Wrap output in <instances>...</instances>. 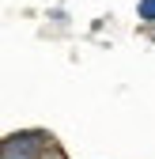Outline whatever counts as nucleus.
<instances>
[{
    "label": "nucleus",
    "mask_w": 155,
    "mask_h": 159,
    "mask_svg": "<svg viewBox=\"0 0 155 159\" xmlns=\"http://www.w3.org/2000/svg\"><path fill=\"white\" fill-rule=\"evenodd\" d=\"M53 144V136L42 129H23L0 140V159H42V152Z\"/></svg>",
    "instance_id": "nucleus-1"
},
{
    "label": "nucleus",
    "mask_w": 155,
    "mask_h": 159,
    "mask_svg": "<svg viewBox=\"0 0 155 159\" xmlns=\"http://www.w3.org/2000/svg\"><path fill=\"white\" fill-rule=\"evenodd\" d=\"M136 11H140V19H144V23H155V0H140V4H136Z\"/></svg>",
    "instance_id": "nucleus-2"
},
{
    "label": "nucleus",
    "mask_w": 155,
    "mask_h": 159,
    "mask_svg": "<svg viewBox=\"0 0 155 159\" xmlns=\"http://www.w3.org/2000/svg\"><path fill=\"white\" fill-rule=\"evenodd\" d=\"M42 159H68V155H64V148H57V144H49V148L42 152Z\"/></svg>",
    "instance_id": "nucleus-3"
}]
</instances>
